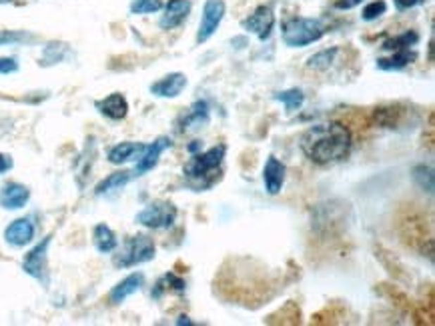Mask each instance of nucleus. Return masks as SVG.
Here are the masks:
<instances>
[{
	"instance_id": "9b49d317",
	"label": "nucleus",
	"mask_w": 435,
	"mask_h": 326,
	"mask_svg": "<svg viewBox=\"0 0 435 326\" xmlns=\"http://www.w3.org/2000/svg\"><path fill=\"white\" fill-rule=\"evenodd\" d=\"M4 238L13 247H27L34 238V224H32L30 219H16V221H13L6 226Z\"/></svg>"
},
{
	"instance_id": "a878e982",
	"label": "nucleus",
	"mask_w": 435,
	"mask_h": 326,
	"mask_svg": "<svg viewBox=\"0 0 435 326\" xmlns=\"http://www.w3.org/2000/svg\"><path fill=\"white\" fill-rule=\"evenodd\" d=\"M163 8V0H132L131 13L132 14H153Z\"/></svg>"
},
{
	"instance_id": "b1692460",
	"label": "nucleus",
	"mask_w": 435,
	"mask_h": 326,
	"mask_svg": "<svg viewBox=\"0 0 435 326\" xmlns=\"http://www.w3.org/2000/svg\"><path fill=\"white\" fill-rule=\"evenodd\" d=\"M275 100L283 103L285 108H287V112H295V110H299V108L303 106L305 96L299 89H291V91L277 92V94H275Z\"/></svg>"
},
{
	"instance_id": "1a4fd4ad",
	"label": "nucleus",
	"mask_w": 435,
	"mask_h": 326,
	"mask_svg": "<svg viewBox=\"0 0 435 326\" xmlns=\"http://www.w3.org/2000/svg\"><path fill=\"white\" fill-rule=\"evenodd\" d=\"M191 13V0H169L165 4V14L158 20V27L163 30H172L181 27Z\"/></svg>"
},
{
	"instance_id": "4468645a",
	"label": "nucleus",
	"mask_w": 435,
	"mask_h": 326,
	"mask_svg": "<svg viewBox=\"0 0 435 326\" xmlns=\"http://www.w3.org/2000/svg\"><path fill=\"white\" fill-rule=\"evenodd\" d=\"M187 86V77L181 74V72H172V74H167L165 79L157 80L153 86H151V92L155 96H160V98H177L181 92L185 91Z\"/></svg>"
},
{
	"instance_id": "5701e85b",
	"label": "nucleus",
	"mask_w": 435,
	"mask_h": 326,
	"mask_svg": "<svg viewBox=\"0 0 435 326\" xmlns=\"http://www.w3.org/2000/svg\"><path fill=\"white\" fill-rule=\"evenodd\" d=\"M337 54H339V48H327V51L313 54L307 60V68H311V70H327L335 63Z\"/></svg>"
},
{
	"instance_id": "39448f33",
	"label": "nucleus",
	"mask_w": 435,
	"mask_h": 326,
	"mask_svg": "<svg viewBox=\"0 0 435 326\" xmlns=\"http://www.w3.org/2000/svg\"><path fill=\"white\" fill-rule=\"evenodd\" d=\"M177 221V209L172 207L171 202H165V200H157V202H151L149 207L141 210L137 214V222L143 224L146 228H171Z\"/></svg>"
},
{
	"instance_id": "2f4dec72",
	"label": "nucleus",
	"mask_w": 435,
	"mask_h": 326,
	"mask_svg": "<svg viewBox=\"0 0 435 326\" xmlns=\"http://www.w3.org/2000/svg\"><path fill=\"white\" fill-rule=\"evenodd\" d=\"M11 169H13V158L6 157V155H0V174L8 172Z\"/></svg>"
},
{
	"instance_id": "cd10ccee",
	"label": "nucleus",
	"mask_w": 435,
	"mask_h": 326,
	"mask_svg": "<svg viewBox=\"0 0 435 326\" xmlns=\"http://www.w3.org/2000/svg\"><path fill=\"white\" fill-rule=\"evenodd\" d=\"M28 39H30V34H27V32H18V30H0V46L14 44V42H23V40Z\"/></svg>"
},
{
	"instance_id": "f3484780",
	"label": "nucleus",
	"mask_w": 435,
	"mask_h": 326,
	"mask_svg": "<svg viewBox=\"0 0 435 326\" xmlns=\"http://www.w3.org/2000/svg\"><path fill=\"white\" fill-rule=\"evenodd\" d=\"M145 285V276L141 273H134L131 276H127L125 280H120L117 287L111 290V302L120 304L122 300H127L131 294H134L137 290H141V287Z\"/></svg>"
},
{
	"instance_id": "9d476101",
	"label": "nucleus",
	"mask_w": 435,
	"mask_h": 326,
	"mask_svg": "<svg viewBox=\"0 0 435 326\" xmlns=\"http://www.w3.org/2000/svg\"><path fill=\"white\" fill-rule=\"evenodd\" d=\"M167 148H171V138H167V136H160V138H157L153 144H149L145 148V152H143V157L137 160V167H134L132 174H134V176H143L145 172L155 169L158 158H160V155H163Z\"/></svg>"
},
{
	"instance_id": "7c9ffc66",
	"label": "nucleus",
	"mask_w": 435,
	"mask_h": 326,
	"mask_svg": "<svg viewBox=\"0 0 435 326\" xmlns=\"http://www.w3.org/2000/svg\"><path fill=\"white\" fill-rule=\"evenodd\" d=\"M363 0H335V8L337 11H351V8H355V6H359Z\"/></svg>"
},
{
	"instance_id": "412c9836",
	"label": "nucleus",
	"mask_w": 435,
	"mask_h": 326,
	"mask_svg": "<svg viewBox=\"0 0 435 326\" xmlns=\"http://www.w3.org/2000/svg\"><path fill=\"white\" fill-rule=\"evenodd\" d=\"M417 40H420L417 32L408 30V32H401V34H397V37H393V39L385 40V42L382 44V48L383 51H389V53H396V51L411 48L413 44H417Z\"/></svg>"
},
{
	"instance_id": "4be33fe9",
	"label": "nucleus",
	"mask_w": 435,
	"mask_h": 326,
	"mask_svg": "<svg viewBox=\"0 0 435 326\" xmlns=\"http://www.w3.org/2000/svg\"><path fill=\"white\" fill-rule=\"evenodd\" d=\"M129 181H131V172H127V170L115 172V174L106 176L105 181L96 186V195L103 196V195H108V193H113V190H119V188H122V186L129 183Z\"/></svg>"
},
{
	"instance_id": "f03ea898",
	"label": "nucleus",
	"mask_w": 435,
	"mask_h": 326,
	"mask_svg": "<svg viewBox=\"0 0 435 326\" xmlns=\"http://www.w3.org/2000/svg\"><path fill=\"white\" fill-rule=\"evenodd\" d=\"M227 148L223 144L219 146H213L207 152H201V155H195L189 162L185 164V176L189 178V183L195 184L197 188H207L215 183V174L217 170L221 169L223 164V158Z\"/></svg>"
},
{
	"instance_id": "bb28decb",
	"label": "nucleus",
	"mask_w": 435,
	"mask_h": 326,
	"mask_svg": "<svg viewBox=\"0 0 435 326\" xmlns=\"http://www.w3.org/2000/svg\"><path fill=\"white\" fill-rule=\"evenodd\" d=\"M385 11H387V4H385L383 0H373V2H370V4L363 8L361 16H363V20L371 22V20H377L379 16H383Z\"/></svg>"
},
{
	"instance_id": "423d86ee",
	"label": "nucleus",
	"mask_w": 435,
	"mask_h": 326,
	"mask_svg": "<svg viewBox=\"0 0 435 326\" xmlns=\"http://www.w3.org/2000/svg\"><path fill=\"white\" fill-rule=\"evenodd\" d=\"M225 2L223 0H207L203 6V16H201V25H198L197 42L203 44L211 39L217 32V28L221 27V20L225 16Z\"/></svg>"
},
{
	"instance_id": "f8f14e48",
	"label": "nucleus",
	"mask_w": 435,
	"mask_h": 326,
	"mask_svg": "<svg viewBox=\"0 0 435 326\" xmlns=\"http://www.w3.org/2000/svg\"><path fill=\"white\" fill-rule=\"evenodd\" d=\"M285 172H287V169H285V164L281 160H277L275 157L267 158V162H265L263 167V184L265 190L269 195L275 196L281 193V188L285 184Z\"/></svg>"
},
{
	"instance_id": "c756f323",
	"label": "nucleus",
	"mask_w": 435,
	"mask_h": 326,
	"mask_svg": "<svg viewBox=\"0 0 435 326\" xmlns=\"http://www.w3.org/2000/svg\"><path fill=\"white\" fill-rule=\"evenodd\" d=\"M393 2H396L397 11H409V8H415V6L423 4L425 0H393Z\"/></svg>"
},
{
	"instance_id": "c85d7f7f",
	"label": "nucleus",
	"mask_w": 435,
	"mask_h": 326,
	"mask_svg": "<svg viewBox=\"0 0 435 326\" xmlns=\"http://www.w3.org/2000/svg\"><path fill=\"white\" fill-rule=\"evenodd\" d=\"M18 70V63L11 58V56H2L0 58V74H11Z\"/></svg>"
},
{
	"instance_id": "ddd939ff",
	"label": "nucleus",
	"mask_w": 435,
	"mask_h": 326,
	"mask_svg": "<svg viewBox=\"0 0 435 326\" xmlns=\"http://www.w3.org/2000/svg\"><path fill=\"white\" fill-rule=\"evenodd\" d=\"M28 198H30V190L25 184L8 183L0 190V207L6 210H18L27 204Z\"/></svg>"
},
{
	"instance_id": "393cba45",
	"label": "nucleus",
	"mask_w": 435,
	"mask_h": 326,
	"mask_svg": "<svg viewBox=\"0 0 435 326\" xmlns=\"http://www.w3.org/2000/svg\"><path fill=\"white\" fill-rule=\"evenodd\" d=\"M413 181L420 184V188L425 190V193H434V170L425 164H420L413 169Z\"/></svg>"
},
{
	"instance_id": "473e14b6",
	"label": "nucleus",
	"mask_w": 435,
	"mask_h": 326,
	"mask_svg": "<svg viewBox=\"0 0 435 326\" xmlns=\"http://www.w3.org/2000/svg\"><path fill=\"white\" fill-rule=\"evenodd\" d=\"M6 2H13V0H0V4H6Z\"/></svg>"
},
{
	"instance_id": "dca6fc26",
	"label": "nucleus",
	"mask_w": 435,
	"mask_h": 326,
	"mask_svg": "<svg viewBox=\"0 0 435 326\" xmlns=\"http://www.w3.org/2000/svg\"><path fill=\"white\" fill-rule=\"evenodd\" d=\"M96 108L101 110V115H105L111 120H122L129 112V103L122 94L115 92V94H108L105 100L96 103Z\"/></svg>"
},
{
	"instance_id": "20e7f679",
	"label": "nucleus",
	"mask_w": 435,
	"mask_h": 326,
	"mask_svg": "<svg viewBox=\"0 0 435 326\" xmlns=\"http://www.w3.org/2000/svg\"><path fill=\"white\" fill-rule=\"evenodd\" d=\"M155 259V242L145 235H137L129 238L113 256V264L117 268H129Z\"/></svg>"
},
{
	"instance_id": "6e6552de",
	"label": "nucleus",
	"mask_w": 435,
	"mask_h": 326,
	"mask_svg": "<svg viewBox=\"0 0 435 326\" xmlns=\"http://www.w3.org/2000/svg\"><path fill=\"white\" fill-rule=\"evenodd\" d=\"M51 238L53 236H46L42 242H39L37 247L28 252L27 256H25V261H23L25 273L30 274L32 278L44 280V276H46V250H49V244H51Z\"/></svg>"
},
{
	"instance_id": "aec40b11",
	"label": "nucleus",
	"mask_w": 435,
	"mask_h": 326,
	"mask_svg": "<svg viewBox=\"0 0 435 326\" xmlns=\"http://www.w3.org/2000/svg\"><path fill=\"white\" fill-rule=\"evenodd\" d=\"M94 247L101 252H113L115 248L119 247V240H117V235L106 226V224H99L94 226Z\"/></svg>"
},
{
	"instance_id": "0eeeda50",
	"label": "nucleus",
	"mask_w": 435,
	"mask_h": 326,
	"mask_svg": "<svg viewBox=\"0 0 435 326\" xmlns=\"http://www.w3.org/2000/svg\"><path fill=\"white\" fill-rule=\"evenodd\" d=\"M275 27V14L269 6H259L249 18L243 20V28L253 32L259 40H267Z\"/></svg>"
},
{
	"instance_id": "7ed1b4c3",
	"label": "nucleus",
	"mask_w": 435,
	"mask_h": 326,
	"mask_svg": "<svg viewBox=\"0 0 435 326\" xmlns=\"http://www.w3.org/2000/svg\"><path fill=\"white\" fill-rule=\"evenodd\" d=\"M325 27L317 18H291L283 27V42L291 48H303L323 39Z\"/></svg>"
},
{
	"instance_id": "2eb2a0df",
	"label": "nucleus",
	"mask_w": 435,
	"mask_h": 326,
	"mask_svg": "<svg viewBox=\"0 0 435 326\" xmlns=\"http://www.w3.org/2000/svg\"><path fill=\"white\" fill-rule=\"evenodd\" d=\"M145 144L141 143H120L108 150V162L113 164H125L131 160H139L145 152Z\"/></svg>"
},
{
	"instance_id": "f257e3e1",
	"label": "nucleus",
	"mask_w": 435,
	"mask_h": 326,
	"mask_svg": "<svg viewBox=\"0 0 435 326\" xmlns=\"http://www.w3.org/2000/svg\"><path fill=\"white\" fill-rule=\"evenodd\" d=\"M301 150L315 164L339 162L351 150V132L341 122H321L303 132Z\"/></svg>"
},
{
	"instance_id": "6ab92c4d",
	"label": "nucleus",
	"mask_w": 435,
	"mask_h": 326,
	"mask_svg": "<svg viewBox=\"0 0 435 326\" xmlns=\"http://www.w3.org/2000/svg\"><path fill=\"white\" fill-rule=\"evenodd\" d=\"M417 58V54L413 53L411 48H403V51H396L389 58H379L377 66L382 70H401L408 65H411Z\"/></svg>"
},
{
	"instance_id": "a211bd4d",
	"label": "nucleus",
	"mask_w": 435,
	"mask_h": 326,
	"mask_svg": "<svg viewBox=\"0 0 435 326\" xmlns=\"http://www.w3.org/2000/svg\"><path fill=\"white\" fill-rule=\"evenodd\" d=\"M207 122H209V106H207V103L198 100V103L193 105L191 112H189L185 120H183V131H198V129H203Z\"/></svg>"
}]
</instances>
